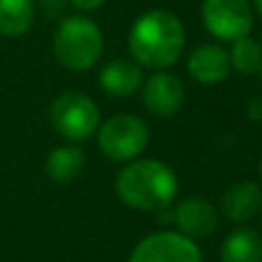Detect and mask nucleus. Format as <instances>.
Wrapping results in <instances>:
<instances>
[{
  "label": "nucleus",
  "instance_id": "obj_1",
  "mask_svg": "<svg viewBox=\"0 0 262 262\" xmlns=\"http://www.w3.org/2000/svg\"><path fill=\"white\" fill-rule=\"evenodd\" d=\"M186 44L182 21L168 9H149L136 18L129 32V51L134 62L152 72L168 69L180 60Z\"/></svg>",
  "mask_w": 262,
  "mask_h": 262
},
{
  "label": "nucleus",
  "instance_id": "obj_2",
  "mask_svg": "<svg viewBox=\"0 0 262 262\" xmlns=\"http://www.w3.org/2000/svg\"><path fill=\"white\" fill-rule=\"evenodd\" d=\"M180 180L159 159H134L115 177V193L127 207L138 212H163L172 205Z\"/></svg>",
  "mask_w": 262,
  "mask_h": 262
},
{
  "label": "nucleus",
  "instance_id": "obj_3",
  "mask_svg": "<svg viewBox=\"0 0 262 262\" xmlns=\"http://www.w3.org/2000/svg\"><path fill=\"white\" fill-rule=\"evenodd\" d=\"M104 51L99 26L85 16H62L53 35V55L69 72L95 67Z\"/></svg>",
  "mask_w": 262,
  "mask_h": 262
},
{
  "label": "nucleus",
  "instance_id": "obj_4",
  "mask_svg": "<svg viewBox=\"0 0 262 262\" xmlns=\"http://www.w3.org/2000/svg\"><path fill=\"white\" fill-rule=\"evenodd\" d=\"M149 143V129L145 120L131 113H120L108 118L97 129V145L101 154L111 161L129 163L145 152Z\"/></svg>",
  "mask_w": 262,
  "mask_h": 262
},
{
  "label": "nucleus",
  "instance_id": "obj_5",
  "mask_svg": "<svg viewBox=\"0 0 262 262\" xmlns=\"http://www.w3.org/2000/svg\"><path fill=\"white\" fill-rule=\"evenodd\" d=\"M51 124L62 138L83 143L97 134L101 124L97 104L83 92H62L51 104Z\"/></svg>",
  "mask_w": 262,
  "mask_h": 262
},
{
  "label": "nucleus",
  "instance_id": "obj_6",
  "mask_svg": "<svg viewBox=\"0 0 262 262\" xmlns=\"http://www.w3.org/2000/svg\"><path fill=\"white\" fill-rule=\"evenodd\" d=\"M129 262H203V251L177 230H159L134 246Z\"/></svg>",
  "mask_w": 262,
  "mask_h": 262
},
{
  "label": "nucleus",
  "instance_id": "obj_7",
  "mask_svg": "<svg viewBox=\"0 0 262 262\" xmlns=\"http://www.w3.org/2000/svg\"><path fill=\"white\" fill-rule=\"evenodd\" d=\"M203 23L216 39L237 41L253 28V12L249 0H205Z\"/></svg>",
  "mask_w": 262,
  "mask_h": 262
},
{
  "label": "nucleus",
  "instance_id": "obj_8",
  "mask_svg": "<svg viewBox=\"0 0 262 262\" xmlns=\"http://www.w3.org/2000/svg\"><path fill=\"white\" fill-rule=\"evenodd\" d=\"M186 92L182 81L166 69L154 72L143 85V104L157 118H172L184 106Z\"/></svg>",
  "mask_w": 262,
  "mask_h": 262
},
{
  "label": "nucleus",
  "instance_id": "obj_9",
  "mask_svg": "<svg viewBox=\"0 0 262 262\" xmlns=\"http://www.w3.org/2000/svg\"><path fill=\"white\" fill-rule=\"evenodd\" d=\"M172 221L177 226V232L186 235L189 239H205V237L216 232L219 209L209 200L191 195V198H184L175 207Z\"/></svg>",
  "mask_w": 262,
  "mask_h": 262
},
{
  "label": "nucleus",
  "instance_id": "obj_10",
  "mask_svg": "<svg viewBox=\"0 0 262 262\" xmlns=\"http://www.w3.org/2000/svg\"><path fill=\"white\" fill-rule=\"evenodd\" d=\"M186 69L200 85H216L230 74V55L219 44H200L198 49L191 51Z\"/></svg>",
  "mask_w": 262,
  "mask_h": 262
},
{
  "label": "nucleus",
  "instance_id": "obj_11",
  "mask_svg": "<svg viewBox=\"0 0 262 262\" xmlns=\"http://www.w3.org/2000/svg\"><path fill=\"white\" fill-rule=\"evenodd\" d=\"M221 212L232 223H246L255 219L262 212V186L251 180L235 182L223 193Z\"/></svg>",
  "mask_w": 262,
  "mask_h": 262
},
{
  "label": "nucleus",
  "instance_id": "obj_12",
  "mask_svg": "<svg viewBox=\"0 0 262 262\" xmlns=\"http://www.w3.org/2000/svg\"><path fill=\"white\" fill-rule=\"evenodd\" d=\"M143 85V72L138 62L113 60L99 72V88L111 97H131Z\"/></svg>",
  "mask_w": 262,
  "mask_h": 262
},
{
  "label": "nucleus",
  "instance_id": "obj_13",
  "mask_svg": "<svg viewBox=\"0 0 262 262\" xmlns=\"http://www.w3.org/2000/svg\"><path fill=\"white\" fill-rule=\"evenodd\" d=\"M221 262H262V235L253 228L228 232L221 244Z\"/></svg>",
  "mask_w": 262,
  "mask_h": 262
},
{
  "label": "nucleus",
  "instance_id": "obj_14",
  "mask_svg": "<svg viewBox=\"0 0 262 262\" xmlns=\"http://www.w3.org/2000/svg\"><path fill=\"white\" fill-rule=\"evenodd\" d=\"M83 166H85V157L76 145H60L46 157V172L58 184H67V182L76 180Z\"/></svg>",
  "mask_w": 262,
  "mask_h": 262
},
{
  "label": "nucleus",
  "instance_id": "obj_15",
  "mask_svg": "<svg viewBox=\"0 0 262 262\" xmlns=\"http://www.w3.org/2000/svg\"><path fill=\"white\" fill-rule=\"evenodd\" d=\"M35 21V0H0V35L21 37Z\"/></svg>",
  "mask_w": 262,
  "mask_h": 262
},
{
  "label": "nucleus",
  "instance_id": "obj_16",
  "mask_svg": "<svg viewBox=\"0 0 262 262\" xmlns=\"http://www.w3.org/2000/svg\"><path fill=\"white\" fill-rule=\"evenodd\" d=\"M230 55V67H235L239 74H258L262 62V44L253 37H242V39L232 41Z\"/></svg>",
  "mask_w": 262,
  "mask_h": 262
},
{
  "label": "nucleus",
  "instance_id": "obj_17",
  "mask_svg": "<svg viewBox=\"0 0 262 262\" xmlns=\"http://www.w3.org/2000/svg\"><path fill=\"white\" fill-rule=\"evenodd\" d=\"M39 5L49 18H60L64 12V0H39Z\"/></svg>",
  "mask_w": 262,
  "mask_h": 262
},
{
  "label": "nucleus",
  "instance_id": "obj_18",
  "mask_svg": "<svg viewBox=\"0 0 262 262\" xmlns=\"http://www.w3.org/2000/svg\"><path fill=\"white\" fill-rule=\"evenodd\" d=\"M246 115H249V120L260 122L262 120V97H253V99L249 101V106H246Z\"/></svg>",
  "mask_w": 262,
  "mask_h": 262
},
{
  "label": "nucleus",
  "instance_id": "obj_19",
  "mask_svg": "<svg viewBox=\"0 0 262 262\" xmlns=\"http://www.w3.org/2000/svg\"><path fill=\"white\" fill-rule=\"evenodd\" d=\"M69 3H72L76 9H81V12H95V9H99L101 5L106 3V0H69Z\"/></svg>",
  "mask_w": 262,
  "mask_h": 262
},
{
  "label": "nucleus",
  "instance_id": "obj_20",
  "mask_svg": "<svg viewBox=\"0 0 262 262\" xmlns=\"http://www.w3.org/2000/svg\"><path fill=\"white\" fill-rule=\"evenodd\" d=\"M255 7H258V12H260V16H262V0H255Z\"/></svg>",
  "mask_w": 262,
  "mask_h": 262
},
{
  "label": "nucleus",
  "instance_id": "obj_21",
  "mask_svg": "<svg viewBox=\"0 0 262 262\" xmlns=\"http://www.w3.org/2000/svg\"><path fill=\"white\" fill-rule=\"evenodd\" d=\"M260 44H262V41H260ZM258 74H260V76H262V62H260V69H258Z\"/></svg>",
  "mask_w": 262,
  "mask_h": 262
},
{
  "label": "nucleus",
  "instance_id": "obj_22",
  "mask_svg": "<svg viewBox=\"0 0 262 262\" xmlns=\"http://www.w3.org/2000/svg\"><path fill=\"white\" fill-rule=\"evenodd\" d=\"M260 180H262V159H260Z\"/></svg>",
  "mask_w": 262,
  "mask_h": 262
},
{
  "label": "nucleus",
  "instance_id": "obj_23",
  "mask_svg": "<svg viewBox=\"0 0 262 262\" xmlns=\"http://www.w3.org/2000/svg\"><path fill=\"white\" fill-rule=\"evenodd\" d=\"M260 221H262V212H260Z\"/></svg>",
  "mask_w": 262,
  "mask_h": 262
}]
</instances>
